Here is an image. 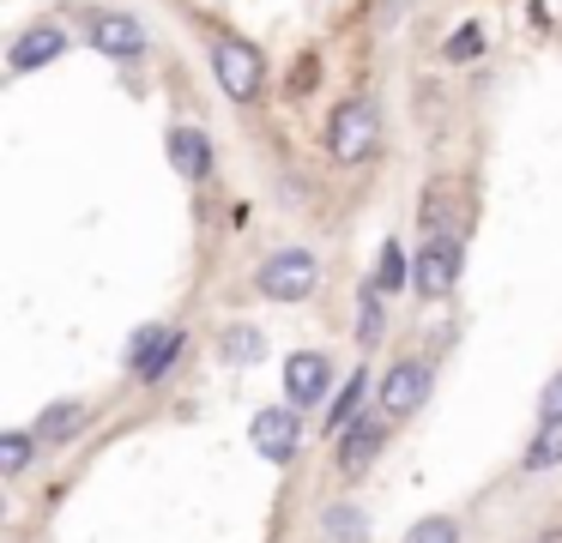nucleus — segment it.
Here are the masks:
<instances>
[{
	"instance_id": "1",
	"label": "nucleus",
	"mask_w": 562,
	"mask_h": 543,
	"mask_svg": "<svg viewBox=\"0 0 562 543\" xmlns=\"http://www.w3.org/2000/svg\"><path fill=\"white\" fill-rule=\"evenodd\" d=\"M381 151V109L375 97H345L327 115V157L339 169H357Z\"/></svg>"
},
{
	"instance_id": "2",
	"label": "nucleus",
	"mask_w": 562,
	"mask_h": 543,
	"mask_svg": "<svg viewBox=\"0 0 562 543\" xmlns=\"http://www.w3.org/2000/svg\"><path fill=\"white\" fill-rule=\"evenodd\" d=\"M255 290L267 302H279V308H296V302H308L321 290V260L308 248H279L255 265Z\"/></svg>"
},
{
	"instance_id": "3",
	"label": "nucleus",
	"mask_w": 562,
	"mask_h": 543,
	"mask_svg": "<svg viewBox=\"0 0 562 543\" xmlns=\"http://www.w3.org/2000/svg\"><path fill=\"white\" fill-rule=\"evenodd\" d=\"M460 229L453 224H436V229H424V248H417V260H412V284H417V296H429V302H441V296H453V284H460Z\"/></svg>"
},
{
	"instance_id": "4",
	"label": "nucleus",
	"mask_w": 562,
	"mask_h": 543,
	"mask_svg": "<svg viewBox=\"0 0 562 543\" xmlns=\"http://www.w3.org/2000/svg\"><path fill=\"white\" fill-rule=\"evenodd\" d=\"M212 72H218L224 97H236V103H255L267 91V55L248 36H218L212 43Z\"/></svg>"
},
{
	"instance_id": "5",
	"label": "nucleus",
	"mask_w": 562,
	"mask_h": 543,
	"mask_svg": "<svg viewBox=\"0 0 562 543\" xmlns=\"http://www.w3.org/2000/svg\"><path fill=\"white\" fill-rule=\"evenodd\" d=\"M248 441H255V453L267 459V465H291L296 453H303V410L284 398V405H267L255 410V422H248Z\"/></svg>"
},
{
	"instance_id": "6",
	"label": "nucleus",
	"mask_w": 562,
	"mask_h": 543,
	"mask_svg": "<svg viewBox=\"0 0 562 543\" xmlns=\"http://www.w3.org/2000/svg\"><path fill=\"white\" fill-rule=\"evenodd\" d=\"M182 344H188V338L176 332V326L146 320L134 338H127V374H134V381H146V386L164 381V374L176 369V357H182Z\"/></svg>"
},
{
	"instance_id": "7",
	"label": "nucleus",
	"mask_w": 562,
	"mask_h": 543,
	"mask_svg": "<svg viewBox=\"0 0 562 543\" xmlns=\"http://www.w3.org/2000/svg\"><path fill=\"white\" fill-rule=\"evenodd\" d=\"M429 386H436V369H429L424 357H400L375 381V405L387 410V417H412V410H424Z\"/></svg>"
},
{
	"instance_id": "8",
	"label": "nucleus",
	"mask_w": 562,
	"mask_h": 543,
	"mask_svg": "<svg viewBox=\"0 0 562 543\" xmlns=\"http://www.w3.org/2000/svg\"><path fill=\"white\" fill-rule=\"evenodd\" d=\"M86 43L98 48V55H110V60H139L151 48V36H146V24L134 19V12H122V7H98L86 19Z\"/></svg>"
},
{
	"instance_id": "9",
	"label": "nucleus",
	"mask_w": 562,
	"mask_h": 543,
	"mask_svg": "<svg viewBox=\"0 0 562 543\" xmlns=\"http://www.w3.org/2000/svg\"><path fill=\"white\" fill-rule=\"evenodd\" d=\"M387 434H393V417H387L381 405H375V410H363V417H357L345 434H333V453H339V471H345V477H363V471L381 459Z\"/></svg>"
},
{
	"instance_id": "10",
	"label": "nucleus",
	"mask_w": 562,
	"mask_h": 543,
	"mask_svg": "<svg viewBox=\"0 0 562 543\" xmlns=\"http://www.w3.org/2000/svg\"><path fill=\"white\" fill-rule=\"evenodd\" d=\"M284 398H291L296 410L327 405L333 398V357H321V350H291V362H284Z\"/></svg>"
},
{
	"instance_id": "11",
	"label": "nucleus",
	"mask_w": 562,
	"mask_h": 543,
	"mask_svg": "<svg viewBox=\"0 0 562 543\" xmlns=\"http://www.w3.org/2000/svg\"><path fill=\"white\" fill-rule=\"evenodd\" d=\"M67 43H74V36H67L61 24H31V31H19L13 43H7V67L13 72H43V67H55V60L67 55Z\"/></svg>"
},
{
	"instance_id": "12",
	"label": "nucleus",
	"mask_w": 562,
	"mask_h": 543,
	"mask_svg": "<svg viewBox=\"0 0 562 543\" xmlns=\"http://www.w3.org/2000/svg\"><path fill=\"white\" fill-rule=\"evenodd\" d=\"M164 151H170V169L182 181H206L212 176V139H206V127H194V121H176V127L164 133Z\"/></svg>"
},
{
	"instance_id": "13",
	"label": "nucleus",
	"mask_w": 562,
	"mask_h": 543,
	"mask_svg": "<svg viewBox=\"0 0 562 543\" xmlns=\"http://www.w3.org/2000/svg\"><path fill=\"white\" fill-rule=\"evenodd\" d=\"M86 417H91V410L79 405V398H55V405L37 410V441H43V446L79 441V434H86Z\"/></svg>"
},
{
	"instance_id": "14",
	"label": "nucleus",
	"mask_w": 562,
	"mask_h": 543,
	"mask_svg": "<svg viewBox=\"0 0 562 543\" xmlns=\"http://www.w3.org/2000/svg\"><path fill=\"white\" fill-rule=\"evenodd\" d=\"M369 393H375L369 369H351V374H345V386L327 398V434H345V429H351V422L363 417V398H369Z\"/></svg>"
},
{
	"instance_id": "15",
	"label": "nucleus",
	"mask_w": 562,
	"mask_h": 543,
	"mask_svg": "<svg viewBox=\"0 0 562 543\" xmlns=\"http://www.w3.org/2000/svg\"><path fill=\"white\" fill-rule=\"evenodd\" d=\"M218 357L231 362V369H255V362L267 357V332H260V326H248V320H231L218 332Z\"/></svg>"
},
{
	"instance_id": "16",
	"label": "nucleus",
	"mask_w": 562,
	"mask_h": 543,
	"mask_svg": "<svg viewBox=\"0 0 562 543\" xmlns=\"http://www.w3.org/2000/svg\"><path fill=\"white\" fill-rule=\"evenodd\" d=\"M381 332H387V290L369 278L363 290H357V344L363 350H375L381 344Z\"/></svg>"
},
{
	"instance_id": "17",
	"label": "nucleus",
	"mask_w": 562,
	"mask_h": 543,
	"mask_svg": "<svg viewBox=\"0 0 562 543\" xmlns=\"http://www.w3.org/2000/svg\"><path fill=\"white\" fill-rule=\"evenodd\" d=\"M321 531H327V543H369V519L357 501H333L321 513Z\"/></svg>"
},
{
	"instance_id": "18",
	"label": "nucleus",
	"mask_w": 562,
	"mask_h": 543,
	"mask_svg": "<svg viewBox=\"0 0 562 543\" xmlns=\"http://www.w3.org/2000/svg\"><path fill=\"white\" fill-rule=\"evenodd\" d=\"M37 429H7L0 434V471H7V477H25L31 471V459H37Z\"/></svg>"
},
{
	"instance_id": "19",
	"label": "nucleus",
	"mask_w": 562,
	"mask_h": 543,
	"mask_svg": "<svg viewBox=\"0 0 562 543\" xmlns=\"http://www.w3.org/2000/svg\"><path fill=\"white\" fill-rule=\"evenodd\" d=\"M375 284L387 290V296H400V290L412 284V260H405L400 241H381V253H375Z\"/></svg>"
},
{
	"instance_id": "20",
	"label": "nucleus",
	"mask_w": 562,
	"mask_h": 543,
	"mask_svg": "<svg viewBox=\"0 0 562 543\" xmlns=\"http://www.w3.org/2000/svg\"><path fill=\"white\" fill-rule=\"evenodd\" d=\"M562 465V422H538V434L526 441V471H557Z\"/></svg>"
},
{
	"instance_id": "21",
	"label": "nucleus",
	"mask_w": 562,
	"mask_h": 543,
	"mask_svg": "<svg viewBox=\"0 0 562 543\" xmlns=\"http://www.w3.org/2000/svg\"><path fill=\"white\" fill-rule=\"evenodd\" d=\"M484 43H490V36H484V24H477V19H465L460 31L448 36V48H441V55H448V60H477V55H484Z\"/></svg>"
},
{
	"instance_id": "22",
	"label": "nucleus",
	"mask_w": 562,
	"mask_h": 543,
	"mask_svg": "<svg viewBox=\"0 0 562 543\" xmlns=\"http://www.w3.org/2000/svg\"><path fill=\"white\" fill-rule=\"evenodd\" d=\"M405 543H460V519L429 513V519H417V525L405 531Z\"/></svg>"
},
{
	"instance_id": "23",
	"label": "nucleus",
	"mask_w": 562,
	"mask_h": 543,
	"mask_svg": "<svg viewBox=\"0 0 562 543\" xmlns=\"http://www.w3.org/2000/svg\"><path fill=\"white\" fill-rule=\"evenodd\" d=\"M538 422H562V369L544 381V393H538Z\"/></svg>"
},
{
	"instance_id": "24",
	"label": "nucleus",
	"mask_w": 562,
	"mask_h": 543,
	"mask_svg": "<svg viewBox=\"0 0 562 543\" xmlns=\"http://www.w3.org/2000/svg\"><path fill=\"white\" fill-rule=\"evenodd\" d=\"M315 72H321V60H315V55H303V60H296V84H291V91H296V97H308V91H315Z\"/></svg>"
},
{
	"instance_id": "25",
	"label": "nucleus",
	"mask_w": 562,
	"mask_h": 543,
	"mask_svg": "<svg viewBox=\"0 0 562 543\" xmlns=\"http://www.w3.org/2000/svg\"><path fill=\"white\" fill-rule=\"evenodd\" d=\"M532 543H562V525H550V531H538Z\"/></svg>"
}]
</instances>
